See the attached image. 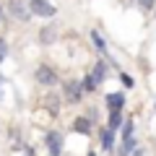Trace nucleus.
Segmentation results:
<instances>
[{
    "mask_svg": "<svg viewBox=\"0 0 156 156\" xmlns=\"http://www.w3.org/2000/svg\"><path fill=\"white\" fill-rule=\"evenodd\" d=\"M8 11H11L13 16L18 18V21H29V18H31V11H29V8H23L21 0H13L11 5H8Z\"/></svg>",
    "mask_w": 156,
    "mask_h": 156,
    "instance_id": "nucleus-8",
    "label": "nucleus"
},
{
    "mask_svg": "<svg viewBox=\"0 0 156 156\" xmlns=\"http://www.w3.org/2000/svg\"><path fill=\"white\" fill-rule=\"evenodd\" d=\"M73 130H76L78 135H91V130H94V122H91L89 117H76V120H73Z\"/></svg>",
    "mask_w": 156,
    "mask_h": 156,
    "instance_id": "nucleus-7",
    "label": "nucleus"
},
{
    "mask_svg": "<svg viewBox=\"0 0 156 156\" xmlns=\"http://www.w3.org/2000/svg\"><path fill=\"white\" fill-rule=\"evenodd\" d=\"M5 55H8V42H5V39H0V62L5 60Z\"/></svg>",
    "mask_w": 156,
    "mask_h": 156,
    "instance_id": "nucleus-17",
    "label": "nucleus"
},
{
    "mask_svg": "<svg viewBox=\"0 0 156 156\" xmlns=\"http://www.w3.org/2000/svg\"><path fill=\"white\" fill-rule=\"evenodd\" d=\"M0 16H3V3H0Z\"/></svg>",
    "mask_w": 156,
    "mask_h": 156,
    "instance_id": "nucleus-22",
    "label": "nucleus"
},
{
    "mask_svg": "<svg viewBox=\"0 0 156 156\" xmlns=\"http://www.w3.org/2000/svg\"><path fill=\"white\" fill-rule=\"evenodd\" d=\"M29 11L31 16H42V18H52L57 13V8L52 5L50 0H29Z\"/></svg>",
    "mask_w": 156,
    "mask_h": 156,
    "instance_id": "nucleus-1",
    "label": "nucleus"
},
{
    "mask_svg": "<svg viewBox=\"0 0 156 156\" xmlns=\"http://www.w3.org/2000/svg\"><path fill=\"white\" fill-rule=\"evenodd\" d=\"M133 151H135V138H125L122 143H120V148L115 151V154H117V156H130Z\"/></svg>",
    "mask_w": 156,
    "mask_h": 156,
    "instance_id": "nucleus-10",
    "label": "nucleus"
},
{
    "mask_svg": "<svg viewBox=\"0 0 156 156\" xmlns=\"http://www.w3.org/2000/svg\"><path fill=\"white\" fill-rule=\"evenodd\" d=\"M99 140H101V151H104V154H115V151H117V146H115V130H109V128L99 130Z\"/></svg>",
    "mask_w": 156,
    "mask_h": 156,
    "instance_id": "nucleus-5",
    "label": "nucleus"
},
{
    "mask_svg": "<svg viewBox=\"0 0 156 156\" xmlns=\"http://www.w3.org/2000/svg\"><path fill=\"white\" fill-rule=\"evenodd\" d=\"M107 109H109V112H122L125 109V94H122V91L107 94Z\"/></svg>",
    "mask_w": 156,
    "mask_h": 156,
    "instance_id": "nucleus-6",
    "label": "nucleus"
},
{
    "mask_svg": "<svg viewBox=\"0 0 156 156\" xmlns=\"http://www.w3.org/2000/svg\"><path fill=\"white\" fill-rule=\"evenodd\" d=\"M91 42L96 44V50H99L101 55H107V42L101 39V34H99V31H91Z\"/></svg>",
    "mask_w": 156,
    "mask_h": 156,
    "instance_id": "nucleus-13",
    "label": "nucleus"
},
{
    "mask_svg": "<svg viewBox=\"0 0 156 156\" xmlns=\"http://www.w3.org/2000/svg\"><path fill=\"white\" fill-rule=\"evenodd\" d=\"M122 122H125L122 112H109V122H107V128H109V130H117V128H122Z\"/></svg>",
    "mask_w": 156,
    "mask_h": 156,
    "instance_id": "nucleus-11",
    "label": "nucleus"
},
{
    "mask_svg": "<svg viewBox=\"0 0 156 156\" xmlns=\"http://www.w3.org/2000/svg\"><path fill=\"white\" fill-rule=\"evenodd\" d=\"M62 96H65V101H70V104L81 101V96H83V89H81V81H68V83L62 86Z\"/></svg>",
    "mask_w": 156,
    "mask_h": 156,
    "instance_id": "nucleus-4",
    "label": "nucleus"
},
{
    "mask_svg": "<svg viewBox=\"0 0 156 156\" xmlns=\"http://www.w3.org/2000/svg\"><path fill=\"white\" fill-rule=\"evenodd\" d=\"M140 3V8H146V11H151V8L156 5V0H138Z\"/></svg>",
    "mask_w": 156,
    "mask_h": 156,
    "instance_id": "nucleus-18",
    "label": "nucleus"
},
{
    "mask_svg": "<svg viewBox=\"0 0 156 156\" xmlns=\"http://www.w3.org/2000/svg\"><path fill=\"white\" fill-rule=\"evenodd\" d=\"M91 76H94L96 83H104V78H107V62L99 60V62L94 65V70H91Z\"/></svg>",
    "mask_w": 156,
    "mask_h": 156,
    "instance_id": "nucleus-9",
    "label": "nucleus"
},
{
    "mask_svg": "<svg viewBox=\"0 0 156 156\" xmlns=\"http://www.w3.org/2000/svg\"><path fill=\"white\" fill-rule=\"evenodd\" d=\"M120 81H122V86H125V89H133V86H135V81L128 76V73H120Z\"/></svg>",
    "mask_w": 156,
    "mask_h": 156,
    "instance_id": "nucleus-16",
    "label": "nucleus"
},
{
    "mask_svg": "<svg viewBox=\"0 0 156 156\" xmlns=\"http://www.w3.org/2000/svg\"><path fill=\"white\" fill-rule=\"evenodd\" d=\"M130 156H146V154H143V148H135V151H133Z\"/></svg>",
    "mask_w": 156,
    "mask_h": 156,
    "instance_id": "nucleus-20",
    "label": "nucleus"
},
{
    "mask_svg": "<svg viewBox=\"0 0 156 156\" xmlns=\"http://www.w3.org/2000/svg\"><path fill=\"white\" fill-rule=\"evenodd\" d=\"M96 81H94V76H86L83 81H81V89H83V94H91V91H96Z\"/></svg>",
    "mask_w": 156,
    "mask_h": 156,
    "instance_id": "nucleus-14",
    "label": "nucleus"
},
{
    "mask_svg": "<svg viewBox=\"0 0 156 156\" xmlns=\"http://www.w3.org/2000/svg\"><path fill=\"white\" fill-rule=\"evenodd\" d=\"M34 78H37V83H39V86H44V89H52V86L57 83L55 70H52V68H47V65H39L37 73H34Z\"/></svg>",
    "mask_w": 156,
    "mask_h": 156,
    "instance_id": "nucleus-2",
    "label": "nucleus"
},
{
    "mask_svg": "<svg viewBox=\"0 0 156 156\" xmlns=\"http://www.w3.org/2000/svg\"><path fill=\"white\" fill-rule=\"evenodd\" d=\"M55 37H57L55 29H42V34H39V39H42L44 44H47V42H55Z\"/></svg>",
    "mask_w": 156,
    "mask_h": 156,
    "instance_id": "nucleus-15",
    "label": "nucleus"
},
{
    "mask_svg": "<svg viewBox=\"0 0 156 156\" xmlns=\"http://www.w3.org/2000/svg\"><path fill=\"white\" fill-rule=\"evenodd\" d=\"M120 133H122V140H125V138H133V133H135V122H133V117H128V120L122 122V130H120Z\"/></svg>",
    "mask_w": 156,
    "mask_h": 156,
    "instance_id": "nucleus-12",
    "label": "nucleus"
},
{
    "mask_svg": "<svg viewBox=\"0 0 156 156\" xmlns=\"http://www.w3.org/2000/svg\"><path fill=\"white\" fill-rule=\"evenodd\" d=\"M0 96H3V94H0Z\"/></svg>",
    "mask_w": 156,
    "mask_h": 156,
    "instance_id": "nucleus-23",
    "label": "nucleus"
},
{
    "mask_svg": "<svg viewBox=\"0 0 156 156\" xmlns=\"http://www.w3.org/2000/svg\"><path fill=\"white\" fill-rule=\"evenodd\" d=\"M23 156H34V148H31V146H26V148H23Z\"/></svg>",
    "mask_w": 156,
    "mask_h": 156,
    "instance_id": "nucleus-19",
    "label": "nucleus"
},
{
    "mask_svg": "<svg viewBox=\"0 0 156 156\" xmlns=\"http://www.w3.org/2000/svg\"><path fill=\"white\" fill-rule=\"evenodd\" d=\"M44 146H47V151H50V156H60V151H62V135L57 133V130H47Z\"/></svg>",
    "mask_w": 156,
    "mask_h": 156,
    "instance_id": "nucleus-3",
    "label": "nucleus"
},
{
    "mask_svg": "<svg viewBox=\"0 0 156 156\" xmlns=\"http://www.w3.org/2000/svg\"><path fill=\"white\" fill-rule=\"evenodd\" d=\"M86 156H96V151H89V154H86Z\"/></svg>",
    "mask_w": 156,
    "mask_h": 156,
    "instance_id": "nucleus-21",
    "label": "nucleus"
}]
</instances>
